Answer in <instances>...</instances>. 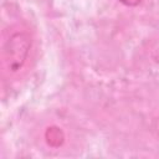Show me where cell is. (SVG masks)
I'll return each instance as SVG.
<instances>
[{"instance_id":"6da1fadb","label":"cell","mask_w":159,"mask_h":159,"mask_svg":"<svg viewBox=\"0 0 159 159\" xmlns=\"http://www.w3.org/2000/svg\"><path fill=\"white\" fill-rule=\"evenodd\" d=\"M30 47L31 37L26 31H15L9 36L2 47V61L9 72L15 73L24 66Z\"/></svg>"},{"instance_id":"7a4b0ae2","label":"cell","mask_w":159,"mask_h":159,"mask_svg":"<svg viewBox=\"0 0 159 159\" xmlns=\"http://www.w3.org/2000/svg\"><path fill=\"white\" fill-rule=\"evenodd\" d=\"M46 138H47L48 144L57 147L63 142V133L58 128H48L46 133Z\"/></svg>"},{"instance_id":"3957f363","label":"cell","mask_w":159,"mask_h":159,"mask_svg":"<svg viewBox=\"0 0 159 159\" xmlns=\"http://www.w3.org/2000/svg\"><path fill=\"white\" fill-rule=\"evenodd\" d=\"M119 1H120V2H123V4H125V5L134 6V5L139 4V1H140V0H119Z\"/></svg>"}]
</instances>
